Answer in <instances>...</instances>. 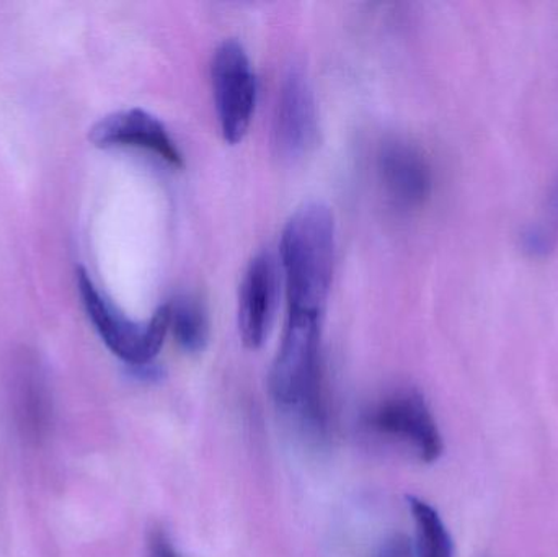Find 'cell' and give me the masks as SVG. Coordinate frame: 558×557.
<instances>
[{
	"mask_svg": "<svg viewBox=\"0 0 558 557\" xmlns=\"http://www.w3.org/2000/svg\"><path fill=\"white\" fill-rule=\"evenodd\" d=\"M75 275L85 313L105 346L133 368L150 365L170 329L169 304L160 306L146 323H136L128 319L98 291L84 268H77Z\"/></svg>",
	"mask_w": 558,
	"mask_h": 557,
	"instance_id": "obj_3",
	"label": "cell"
},
{
	"mask_svg": "<svg viewBox=\"0 0 558 557\" xmlns=\"http://www.w3.org/2000/svg\"><path fill=\"white\" fill-rule=\"evenodd\" d=\"M363 425L374 437L405 448L422 463H435L445 450L432 409L416 389H397L374 402L364 412Z\"/></svg>",
	"mask_w": 558,
	"mask_h": 557,
	"instance_id": "obj_4",
	"label": "cell"
},
{
	"mask_svg": "<svg viewBox=\"0 0 558 557\" xmlns=\"http://www.w3.org/2000/svg\"><path fill=\"white\" fill-rule=\"evenodd\" d=\"M288 311L324 316L335 261L333 213L307 203L286 222L279 242Z\"/></svg>",
	"mask_w": 558,
	"mask_h": 557,
	"instance_id": "obj_1",
	"label": "cell"
},
{
	"mask_svg": "<svg viewBox=\"0 0 558 557\" xmlns=\"http://www.w3.org/2000/svg\"><path fill=\"white\" fill-rule=\"evenodd\" d=\"M277 300V264L264 252L248 265L239 293V332L248 349L264 346L274 324Z\"/></svg>",
	"mask_w": 558,
	"mask_h": 557,
	"instance_id": "obj_8",
	"label": "cell"
},
{
	"mask_svg": "<svg viewBox=\"0 0 558 557\" xmlns=\"http://www.w3.org/2000/svg\"><path fill=\"white\" fill-rule=\"evenodd\" d=\"M415 523L416 557H454V543L439 513L420 497H409Z\"/></svg>",
	"mask_w": 558,
	"mask_h": 557,
	"instance_id": "obj_12",
	"label": "cell"
},
{
	"mask_svg": "<svg viewBox=\"0 0 558 557\" xmlns=\"http://www.w3.org/2000/svg\"><path fill=\"white\" fill-rule=\"evenodd\" d=\"M213 94L222 136L229 144L244 140L257 105V77L247 51L235 39H226L211 64Z\"/></svg>",
	"mask_w": 558,
	"mask_h": 557,
	"instance_id": "obj_5",
	"label": "cell"
},
{
	"mask_svg": "<svg viewBox=\"0 0 558 557\" xmlns=\"http://www.w3.org/2000/svg\"><path fill=\"white\" fill-rule=\"evenodd\" d=\"M322 317L288 311L281 346L268 379L275 402L282 411L294 414L315 440H324L328 431L322 386Z\"/></svg>",
	"mask_w": 558,
	"mask_h": 557,
	"instance_id": "obj_2",
	"label": "cell"
},
{
	"mask_svg": "<svg viewBox=\"0 0 558 557\" xmlns=\"http://www.w3.org/2000/svg\"><path fill=\"white\" fill-rule=\"evenodd\" d=\"M15 401L26 434L35 438L43 437L51 417V401L45 379L35 368H25L20 375Z\"/></svg>",
	"mask_w": 558,
	"mask_h": 557,
	"instance_id": "obj_10",
	"label": "cell"
},
{
	"mask_svg": "<svg viewBox=\"0 0 558 557\" xmlns=\"http://www.w3.org/2000/svg\"><path fill=\"white\" fill-rule=\"evenodd\" d=\"M274 134L275 146L286 159L304 156L317 140L314 95L305 75L295 69L282 81Z\"/></svg>",
	"mask_w": 558,
	"mask_h": 557,
	"instance_id": "obj_7",
	"label": "cell"
},
{
	"mask_svg": "<svg viewBox=\"0 0 558 557\" xmlns=\"http://www.w3.org/2000/svg\"><path fill=\"white\" fill-rule=\"evenodd\" d=\"M170 327L185 352L199 353L208 346V313L198 298L183 294L169 304Z\"/></svg>",
	"mask_w": 558,
	"mask_h": 557,
	"instance_id": "obj_11",
	"label": "cell"
},
{
	"mask_svg": "<svg viewBox=\"0 0 558 557\" xmlns=\"http://www.w3.org/2000/svg\"><path fill=\"white\" fill-rule=\"evenodd\" d=\"M380 182L393 205L403 209L423 205L432 193V170L423 154L400 141L386 144L377 159Z\"/></svg>",
	"mask_w": 558,
	"mask_h": 557,
	"instance_id": "obj_9",
	"label": "cell"
},
{
	"mask_svg": "<svg viewBox=\"0 0 558 557\" xmlns=\"http://www.w3.org/2000/svg\"><path fill=\"white\" fill-rule=\"evenodd\" d=\"M147 557H180L173 549L172 543L163 532H153L149 538V553Z\"/></svg>",
	"mask_w": 558,
	"mask_h": 557,
	"instance_id": "obj_14",
	"label": "cell"
},
{
	"mask_svg": "<svg viewBox=\"0 0 558 557\" xmlns=\"http://www.w3.org/2000/svg\"><path fill=\"white\" fill-rule=\"evenodd\" d=\"M88 137L97 147H137L156 154L169 166L183 167L182 153L166 124L141 108L108 114L92 128Z\"/></svg>",
	"mask_w": 558,
	"mask_h": 557,
	"instance_id": "obj_6",
	"label": "cell"
},
{
	"mask_svg": "<svg viewBox=\"0 0 558 557\" xmlns=\"http://www.w3.org/2000/svg\"><path fill=\"white\" fill-rule=\"evenodd\" d=\"M374 557H415V549L409 536L393 535L379 546Z\"/></svg>",
	"mask_w": 558,
	"mask_h": 557,
	"instance_id": "obj_13",
	"label": "cell"
}]
</instances>
